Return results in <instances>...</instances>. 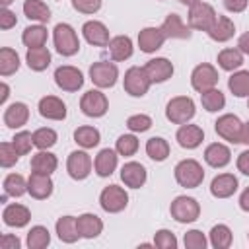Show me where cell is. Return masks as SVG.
<instances>
[{"label": "cell", "mask_w": 249, "mask_h": 249, "mask_svg": "<svg viewBox=\"0 0 249 249\" xmlns=\"http://www.w3.org/2000/svg\"><path fill=\"white\" fill-rule=\"evenodd\" d=\"M12 144H14V148L18 150L19 156H25V154L31 152V146H35V144H33V134L27 132V130L16 132V136L12 138Z\"/></svg>", "instance_id": "bcb514c9"}, {"label": "cell", "mask_w": 249, "mask_h": 249, "mask_svg": "<svg viewBox=\"0 0 249 249\" xmlns=\"http://www.w3.org/2000/svg\"><path fill=\"white\" fill-rule=\"evenodd\" d=\"M241 144H247L249 146V121L243 123V128H241Z\"/></svg>", "instance_id": "91938a15"}, {"label": "cell", "mask_w": 249, "mask_h": 249, "mask_svg": "<svg viewBox=\"0 0 249 249\" xmlns=\"http://www.w3.org/2000/svg\"><path fill=\"white\" fill-rule=\"evenodd\" d=\"M25 62L31 70L35 72H43L49 68L51 64V53L47 47H33V49H27V54H25Z\"/></svg>", "instance_id": "4dcf8cb0"}, {"label": "cell", "mask_w": 249, "mask_h": 249, "mask_svg": "<svg viewBox=\"0 0 249 249\" xmlns=\"http://www.w3.org/2000/svg\"><path fill=\"white\" fill-rule=\"evenodd\" d=\"M196 109H195V101L187 95H177L173 99L167 101L165 107V117L167 121H171L173 124H185L195 117Z\"/></svg>", "instance_id": "277c9868"}, {"label": "cell", "mask_w": 249, "mask_h": 249, "mask_svg": "<svg viewBox=\"0 0 249 249\" xmlns=\"http://www.w3.org/2000/svg\"><path fill=\"white\" fill-rule=\"evenodd\" d=\"M101 140V134L95 126H89V124H84V126H78L74 130V142L78 146H82L84 150H89V148H95Z\"/></svg>", "instance_id": "836d02e7"}, {"label": "cell", "mask_w": 249, "mask_h": 249, "mask_svg": "<svg viewBox=\"0 0 249 249\" xmlns=\"http://www.w3.org/2000/svg\"><path fill=\"white\" fill-rule=\"evenodd\" d=\"M241 128H243V123L239 121L237 115H231V113L218 117V121L214 123V130L218 132V136L231 144L241 142Z\"/></svg>", "instance_id": "30bf717a"}, {"label": "cell", "mask_w": 249, "mask_h": 249, "mask_svg": "<svg viewBox=\"0 0 249 249\" xmlns=\"http://www.w3.org/2000/svg\"><path fill=\"white\" fill-rule=\"evenodd\" d=\"M123 86H124V91L132 97H142L148 93L152 82L144 70V66H130L126 72H124V78H123Z\"/></svg>", "instance_id": "5b68a950"}, {"label": "cell", "mask_w": 249, "mask_h": 249, "mask_svg": "<svg viewBox=\"0 0 249 249\" xmlns=\"http://www.w3.org/2000/svg\"><path fill=\"white\" fill-rule=\"evenodd\" d=\"M233 33H235L233 21H231L228 16H220V14H218L214 25L208 29V37H210L212 41H216V43H226V41H230V39L233 37Z\"/></svg>", "instance_id": "83f0119b"}, {"label": "cell", "mask_w": 249, "mask_h": 249, "mask_svg": "<svg viewBox=\"0 0 249 249\" xmlns=\"http://www.w3.org/2000/svg\"><path fill=\"white\" fill-rule=\"evenodd\" d=\"M107 47H109V56H111V60H115V62H123V60H126V58H130V56H132V51H134L132 41H130V37H126V35H117V37H113Z\"/></svg>", "instance_id": "f1b7e54d"}, {"label": "cell", "mask_w": 249, "mask_h": 249, "mask_svg": "<svg viewBox=\"0 0 249 249\" xmlns=\"http://www.w3.org/2000/svg\"><path fill=\"white\" fill-rule=\"evenodd\" d=\"M146 177H148L146 167L138 161H126L121 167V181L130 189H140L146 183Z\"/></svg>", "instance_id": "ffe728a7"}, {"label": "cell", "mask_w": 249, "mask_h": 249, "mask_svg": "<svg viewBox=\"0 0 249 249\" xmlns=\"http://www.w3.org/2000/svg\"><path fill=\"white\" fill-rule=\"evenodd\" d=\"M2 220H4V224L10 226V228H23V226L29 224L31 212H29L27 206L18 204V202H12V204H8V206L4 208Z\"/></svg>", "instance_id": "603a6c76"}, {"label": "cell", "mask_w": 249, "mask_h": 249, "mask_svg": "<svg viewBox=\"0 0 249 249\" xmlns=\"http://www.w3.org/2000/svg\"><path fill=\"white\" fill-rule=\"evenodd\" d=\"M18 160H19V154L14 148V144L12 142H2L0 144V165L2 167H12V165H16Z\"/></svg>", "instance_id": "c3c4849f"}, {"label": "cell", "mask_w": 249, "mask_h": 249, "mask_svg": "<svg viewBox=\"0 0 249 249\" xmlns=\"http://www.w3.org/2000/svg\"><path fill=\"white\" fill-rule=\"evenodd\" d=\"M72 8L80 14H95L101 8V0H72Z\"/></svg>", "instance_id": "816d5d0a"}, {"label": "cell", "mask_w": 249, "mask_h": 249, "mask_svg": "<svg viewBox=\"0 0 249 249\" xmlns=\"http://www.w3.org/2000/svg\"><path fill=\"white\" fill-rule=\"evenodd\" d=\"M165 33L161 31V27H144L138 33V47L142 53H156L158 49H161V45L165 43Z\"/></svg>", "instance_id": "2e32d148"}, {"label": "cell", "mask_w": 249, "mask_h": 249, "mask_svg": "<svg viewBox=\"0 0 249 249\" xmlns=\"http://www.w3.org/2000/svg\"><path fill=\"white\" fill-rule=\"evenodd\" d=\"M0 89H2V95H0V103L4 105V103H6V99H8V95H10V88H8V84H6V82H2V84H0Z\"/></svg>", "instance_id": "94428289"}, {"label": "cell", "mask_w": 249, "mask_h": 249, "mask_svg": "<svg viewBox=\"0 0 249 249\" xmlns=\"http://www.w3.org/2000/svg\"><path fill=\"white\" fill-rule=\"evenodd\" d=\"M27 193L37 200L49 198L53 195V179H51V175L39 173V171H31V175L27 179Z\"/></svg>", "instance_id": "9a60e30c"}, {"label": "cell", "mask_w": 249, "mask_h": 249, "mask_svg": "<svg viewBox=\"0 0 249 249\" xmlns=\"http://www.w3.org/2000/svg\"><path fill=\"white\" fill-rule=\"evenodd\" d=\"M117 150L111 148H103L99 150V154L93 160V169L99 177H109L115 169H117Z\"/></svg>", "instance_id": "4316f807"}, {"label": "cell", "mask_w": 249, "mask_h": 249, "mask_svg": "<svg viewBox=\"0 0 249 249\" xmlns=\"http://www.w3.org/2000/svg\"><path fill=\"white\" fill-rule=\"evenodd\" d=\"M126 126H128V130H132V132H146V130H150V126H152V117H148V115H144V113L130 115V117L126 119Z\"/></svg>", "instance_id": "7dc6e473"}, {"label": "cell", "mask_w": 249, "mask_h": 249, "mask_svg": "<svg viewBox=\"0 0 249 249\" xmlns=\"http://www.w3.org/2000/svg\"><path fill=\"white\" fill-rule=\"evenodd\" d=\"M171 218L179 224H191L200 216V204L196 202V198L187 196V195H179L171 200L169 206Z\"/></svg>", "instance_id": "3957f363"}, {"label": "cell", "mask_w": 249, "mask_h": 249, "mask_svg": "<svg viewBox=\"0 0 249 249\" xmlns=\"http://www.w3.org/2000/svg\"><path fill=\"white\" fill-rule=\"evenodd\" d=\"M204 161H206L210 167H216V169L226 167V165L231 161V152H230V148H228L226 144H222V142H212V144H208L206 150H204Z\"/></svg>", "instance_id": "7402d4cb"}, {"label": "cell", "mask_w": 249, "mask_h": 249, "mask_svg": "<svg viewBox=\"0 0 249 249\" xmlns=\"http://www.w3.org/2000/svg\"><path fill=\"white\" fill-rule=\"evenodd\" d=\"M29 119V107L21 101H16L4 111V124L8 128H21Z\"/></svg>", "instance_id": "484cf974"}, {"label": "cell", "mask_w": 249, "mask_h": 249, "mask_svg": "<svg viewBox=\"0 0 249 249\" xmlns=\"http://www.w3.org/2000/svg\"><path fill=\"white\" fill-rule=\"evenodd\" d=\"M200 103H202V107H204L208 113H216V111L224 109L226 97H224V93H222L220 89L212 88V89H206V91L200 93Z\"/></svg>", "instance_id": "b9f144b4"}, {"label": "cell", "mask_w": 249, "mask_h": 249, "mask_svg": "<svg viewBox=\"0 0 249 249\" xmlns=\"http://www.w3.org/2000/svg\"><path fill=\"white\" fill-rule=\"evenodd\" d=\"M175 140H177V144H179L181 148L195 150V148H198V146L202 144V140H204V130H202L198 124H189V123H185V124L179 126V130H177V134H175Z\"/></svg>", "instance_id": "e0dca14e"}, {"label": "cell", "mask_w": 249, "mask_h": 249, "mask_svg": "<svg viewBox=\"0 0 249 249\" xmlns=\"http://www.w3.org/2000/svg\"><path fill=\"white\" fill-rule=\"evenodd\" d=\"M144 70H146V74H148L152 84H163L173 76V64L163 56L148 60L144 64Z\"/></svg>", "instance_id": "5bb4252c"}, {"label": "cell", "mask_w": 249, "mask_h": 249, "mask_svg": "<svg viewBox=\"0 0 249 249\" xmlns=\"http://www.w3.org/2000/svg\"><path fill=\"white\" fill-rule=\"evenodd\" d=\"M228 88L235 97H249V70H237L230 76Z\"/></svg>", "instance_id": "74e56055"}, {"label": "cell", "mask_w": 249, "mask_h": 249, "mask_svg": "<svg viewBox=\"0 0 249 249\" xmlns=\"http://www.w3.org/2000/svg\"><path fill=\"white\" fill-rule=\"evenodd\" d=\"M218 78H220V76H218V70H216L212 64L202 62V64L195 66V70H193V74H191V86H193V89H196L198 93H202V91H206V89L216 88Z\"/></svg>", "instance_id": "8fae6325"}, {"label": "cell", "mask_w": 249, "mask_h": 249, "mask_svg": "<svg viewBox=\"0 0 249 249\" xmlns=\"http://www.w3.org/2000/svg\"><path fill=\"white\" fill-rule=\"evenodd\" d=\"M76 222H78V231L84 239H95L103 231V222L97 214H91V212L80 214Z\"/></svg>", "instance_id": "cb8c5ba5"}, {"label": "cell", "mask_w": 249, "mask_h": 249, "mask_svg": "<svg viewBox=\"0 0 249 249\" xmlns=\"http://www.w3.org/2000/svg\"><path fill=\"white\" fill-rule=\"evenodd\" d=\"M47 37H49L47 27H43L41 23H39V25H29V27H25L23 33H21V41H23V45H25L27 49L45 47Z\"/></svg>", "instance_id": "e575fe53"}, {"label": "cell", "mask_w": 249, "mask_h": 249, "mask_svg": "<svg viewBox=\"0 0 249 249\" xmlns=\"http://www.w3.org/2000/svg\"><path fill=\"white\" fill-rule=\"evenodd\" d=\"M237 49H239L243 54H249V31H245V33L237 39Z\"/></svg>", "instance_id": "6f0895ef"}, {"label": "cell", "mask_w": 249, "mask_h": 249, "mask_svg": "<svg viewBox=\"0 0 249 249\" xmlns=\"http://www.w3.org/2000/svg\"><path fill=\"white\" fill-rule=\"evenodd\" d=\"M239 208L243 210V212H249V187L241 193V196H239Z\"/></svg>", "instance_id": "680465c9"}, {"label": "cell", "mask_w": 249, "mask_h": 249, "mask_svg": "<svg viewBox=\"0 0 249 249\" xmlns=\"http://www.w3.org/2000/svg\"><path fill=\"white\" fill-rule=\"evenodd\" d=\"M154 245L160 249H175L177 247V237L169 230H158L154 235Z\"/></svg>", "instance_id": "681fc988"}, {"label": "cell", "mask_w": 249, "mask_h": 249, "mask_svg": "<svg viewBox=\"0 0 249 249\" xmlns=\"http://www.w3.org/2000/svg\"><path fill=\"white\" fill-rule=\"evenodd\" d=\"M54 84L62 91H78L84 86V74L76 66L64 64L54 70Z\"/></svg>", "instance_id": "7c38bea8"}, {"label": "cell", "mask_w": 249, "mask_h": 249, "mask_svg": "<svg viewBox=\"0 0 249 249\" xmlns=\"http://www.w3.org/2000/svg\"><path fill=\"white\" fill-rule=\"evenodd\" d=\"M99 204H101V208H103L105 212L117 214V212H121V210L126 208V204H128V195H126V191H124L123 187H119V185H109V187H105V189L101 191V195H99Z\"/></svg>", "instance_id": "ba28073f"}, {"label": "cell", "mask_w": 249, "mask_h": 249, "mask_svg": "<svg viewBox=\"0 0 249 249\" xmlns=\"http://www.w3.org/2000/svg\"><path fill=\"white\" fill-rule=\"evenodd\" d=\"M247 2H249V0H222L224 8H226L228 12H231V14L243 12V10L247 8Z\"/></svg>", "instance_id": "11a10c76"}, {"label": "cell", "mask_w": 249, "mask_h": 249, "mask_svg": "<svg viewBox=\"0 0 249 249\" xmlns=\"http://www.w3.org/2000/svg\"><path fill=\"white\" fill-rule=\"evenodd\" d=\"M16 23H18L16 14L10 12L8 8H4V10L0 12V29H10V27H14Z\"/></svg>", "instance_id": "f5cc1de1"}, {"label": "cell", "mask_w": 249, "mask_h": 249, "mask_svg": "<svg viewBox=\"0 0 249 249\" xmlns=\"http://www.w3.org/2000/svg\"><path fill=\"white\" fill-rule=\"evenodd\" d=\"M0 2H2V6H4V8H8V6H10L14 0H0Z\"/></svg>", "instance_id": "be15d7a7"}, {"label": "cell", "mask_w": 249, "mask_h": 249, "mask_svg": "<svg viewBox=\"0 0 249 249\" xmlns=\"http://www.w3.org/2000/svg\"><path fill=\"white\" fill-rule=\"evenodd\" d=\"M216 18H218L216 10H214L210 4L202 2V0H200L198 4H195L193 8H189V27H191V29L206 31V33H208V29L214 25Z\"/></svg>", "instance_id": "8992f818"}, {"label": "cell", "mask_w": 249, "mask_h": 249, "mask_svg": "<svg viewBox=\"0 0 249 249\" xmlns=\"http://www.w3.org/2000/svg\"><path fill=\"white\" fill-rule=\"evenodd\" d=\"M115 150H117L119 156H124V158L134 156L136 150H138V138H136L134 134H121V136L117 138Z\"/></svg>", "instance_id": "f6af8a7d"}, {"label": "cell", "mask_w": 249, "mask_h": 249, "mask_svg": "<svg viewBox=\"0 0 249 249\" xmlns=\"http://www.w3.org/2000/svg\"><path fill=\"white\" fill-rule=\"evenodd\" d=\"M146 154L154 161H163L169 156V144H167V140L161 138V136L148 138V142H146Z\"/></svg>", "instance_id": "f35d334b"}, {"label": "cell", "mask_w": 249, "mask_h": 249, "mask_svg": "<svg viewBox=\"0 0 249 249\" xmlns=\"http://www.w3.org/2000/svg\"><path fill=\"white\" fill-rule=\"evenodd\" d=\"M237 169H239L243 175H249V150H243V152L237 156Z\"/></svg>", "instance_id": "9f6ffc18"}, {"label": "cell", "mask_w": 249, "mask_h": 249, "mask_svg": "<svg viewBox=\"0 0 249 249\" xmlns=\"http://www.w3.org/2000/svg\"><path fill=\"white\" fill-rule=\"evenodd\" d=\"M56 167H58L56 156L47 152V150H41V152L33 154V158H31V171H39V173L51 175L53 171H56Z\"/></svg>", "instance_id": "d6a6232c"}, {"label": "cell", "mask_w": 249, "mask_h": 249, "mask_svg": "<svg viewBox=\"0 0 249 249\" xmlns=\"http://www.w3.org/2000/svg\"><path fill=\"white\" fill-rule=\"evenodd\" d=\"M119 78V68L115 62L97 60L89 66V80L97 88H113Z\"/></svg>", "instance_id": "52a82bcc"}, {"label": "cell", "mask_w": 249, "mask_h": 249, "mask_svg": "<svg viewBox=\"0 0 249 249\" xmlns=\"http://www.w3.org/2000/svg\"><path fill=\"white\" fill-rule=\"evenodd\" d=\"M51 243V233L45 226H33L27 231V247L29 249H45Z\"/></svg>", "instance_id": "7bdbcfd3"}, {"label": "cell", "mask_w": 249, "mask_h": 249, "mask_svg": "<svg viewBox=\"0 0 249 249\" xmlns=\"http://www.w3.org/2000/svg\"><path fill=\"white\" fill-rule=\"evenodd\" d=\"M175 181L185 189H196L204 181V169L196 160H181L175 165Z\"/></svg>", "instance_id": "7a4b0ae2"}, {"label": "cell", "mask_w": 249, "mask_h": 249, "mask_svg": "<svg viewBox=\"0 0 249 249\" xmlns=\"http://www.w3.org/2000/svg\"><path fill=\"white\" fill-rule=\"evenodd\" d=\"M161 31L165 33L167 39H189L191 37V27L185 25L179 14H169L161 23Z\"/></svg>", "instance_id": "d4e9b609"}, {"label": "cell", "mask_w": 249, "mask_h": 249, "mask_svg": "<svg viewBox=\"0 0 249 249\" xmlns=\"http://www.w3.org/2000/svg\"><path fill=\"white\" fill-rule=\"evenodd\" d=\"M80 109L86 117H91V119H97V117H103L109 109V101L105 97L103 91L99 89H89L82 95L80 99Z\"/></svg>", "instance_id": "9c48e42d"}, {"label": "cell", "mask_w": 249, "mask_h": 249, "mask_svg": "<svg viewBox=\"0 0 249 249\" xmlns=\"http://www.w3.org/2000/svg\"><path fill=\"white\" fill-rule=\"evenodd\" d=\"M53 41L54 49L62 56H74L80 51V39L72 25L68 23H56L53 29Z\"/></svg>", "instance_id": "6da1fadb"}, {"label": "cell", "mask_w": 249, "mask_h": 249, "mask_svg": "<svg viewBox=\"0 0 249 249\" xmlns=\"http://www.w3.org/2000/svg\"><path fill=\"white\" fill-rule=\"evenodd\" d=\"M247 109H249V99H247Z\"/></svg>", "instance_id": "e7e4bbea"}, {"label": "cell", "mask_w": 249, "mask_h": 249, "mask_svg": "<svg viewBox=\"0 0 249 249\" xmlns=\"http://www.w3.org/2000/svg\"><path fill=\"white\" fill-rule=\"evenodd\" d=\"M18 68H19V54L10 47L0 49V74L10 76L18 72Z\"/></svg>", "instance_id": "60d3db41"}, {"label": "cell", "mask_w": 249, "mask_h": 249, "mask_svg": "<svg viewBox=\"0 0 249 249\" xmlns=\"http://www.w3.org/2000/svg\"><path fill=\"white\" fill-rule=\"evenodd\" d=\"M23 193H27V181L23 179V175H19V173H10V175H6L2 200H6L8 196L18 198V196H21Z\"/></svg>", "instance_id": "d590c367"}, {"label": "cell", "mask_w": 249, "mask_h": 249, "mask_svg": "<svg viewBox=\"0 0 249 249\" xmlns=\"http://www.w3.org/2000/svg\"><path fill=\"white\" fill-rule=\"evenodd\" d=\"M179 2H181L183 6H189V8H193V6H195V4H198L200 0H179Z\"/></svg>", "instance_id": "6125c7cd"}, {"label": "cell", "mask_w": 249, "mask_h": 249, "mask_svg": "<svg viewBox=\"0 0 249 249\" xmlns=\"http://www.w3.org/2000/svg\"><path fill=\"white\" fill-rule=\"evenodd\" d=\"M237 191V177L233 173H220L210 183V195L216 198H230Z\"/></svg>", "instance_id": "44dd1931"}, {"label": "cell", "mask_w": 249, "mask_h": 249, "mask_svg": "<svg viewBox=\"0 0 249 249\" xmlns=\"http://www.w3.org/2000/svg\"><path fill=\"white\" fill-rule=\"evenodd\" d=\"M0 247L2 249H19L21 247V241L18 235H12V233H4L0 237Z\"/></svg>", "instance_id": "db71d44e"}, {"label": "cell", "mask_w": 249, "mask_h": 249, "mask_svg": "<svg viewBox=\"0 0 249 249\" xmlns=\"http://www.w3.org/2000/svg\"><path fill=\"white\" fill-rule=\"evenodd\" d=\"M56 132L53 130V128H49V126H43V128H37L35 132H33V144H35V148H39V150H49V148H53L54 144H56Z\"/></svg>", "instance_id": "ee69618b"}, {"label": "cell", "mask_w": 249, "mask_h": 249, "mask_svg": "<svg viewBox=\"0 0 249 249\" xmlns=\"http://www.w3.org/2000/svg\"><path fill=\"white\" fill-rule=\"evenodd\" d=\"M66 171L72 179L82 181L91 173V158L86 150H74L66 160Z\"/></svg>", "instance_id": "4fadbf2b"}, {"label": "cell", "mask_w": 249, "mask_h": 249, "mask_svg": "<svg viewBox=\"0 0 249 249\" xmlns=\"http://www.w3.org/2000/svg\"><path fill=\"white\" fill-rule=\"evenodd\" d=\"M183 243H185L187 249H204L208 241H206V237L200 230H189L183 237Z\"/></svg>", "instance_id": "f907efd6"}, {"label": "cell", "mask_w": 249, "mask_h": 249, "mask_svg": "<svg viewBox=\"0 0 249 249\" xmlns=\"http://www.w3.org/2000/svg\"><path fill=\"white\" fill-rule=\"evenodd\" d=\"M210 245L214 249H228L231 245V230L226 226V224H216L212 230H210Z\"/></svg>", "instance_id": "ab89813d"}, {"label": "cell", "mask_w": 249, "mask_h": 249, "mask_svg": "<svg viewBox=\"0 0 249 249\" xmlns=\"http://www.w3.org/2000/svg\"><path fill=\"white\" fill-rule=\"evenodd\" d=\"M39 115L49 121H64L66 119V105L62 99L54 95H45L39 99Z\"/></svg>", "instance_id": "d6986e66"}, {"label": "cell", "mask_w": 249, "mask_h": 249, "mask_svg": "<svg viewBox=\"0 0 249 249\" xmlns=\"http://www.w3.org/2000/svg\"><path fill=\"white\" fill-rule=\"evenodd\" d=\"M218 66L222 70H228V72H233L237 70L241 64H243V53L239 49H224L218 53Z\"/></svg>", "instance_id": "8d00e7d4"}, {"label": "cell", "mask_w": 249, "mask_h": 249, "mask_svg": "<svg viewBox=\"0 0 249 249\" xmlns=\"http://www.w3.org/2000/svg\"><path fill=\"white\" fill-rule=\"evenodd\" d=\"M54 228H56L58 239L64 241V243H74V241H78L82 237L80 231H78V222H76L74 216H60L56 220Z\"/></svg>", "instance_id": "f546056e"}, {"label": "cell", "mask_w": 249, "mask_h": 249, "mask_svg": "<svg viewBox=\"0 0 249 249\" xmlns=\"http://www.w3.org/2000/svg\"><path fill=\"white\" fill-rule=\"evenodd\" d=\"M82 33H84V39L93 45V47H107L109 45V29L105 27V23L97 21V19H89L82 25Z\"/></svg>", "instance_id": "ac0fdd59"}, {"label": "cell", "mask_w": 249, "mask_h": 249, "mask_svg": "<svg viewBox=\"0 0 249 249\" xmlns=\"http://www.w3.org/2000/svg\"><path fill=\"white\" fill-rule=\"evenodd\" d=\"M23 14L31 21L47 23L51 19V8L43 0H25L23 2Z\"/></svg>", "instance_id": "1f68e13d"}]
</instances>
